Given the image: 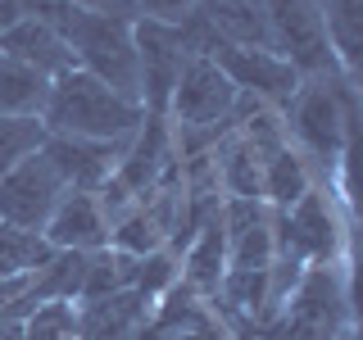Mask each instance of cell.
<instances>
[{"mask_svg":"<svg viewBox=\"0 0 363 340\" xmlns=\"http://www.w3.org/2000/svg\"><path fill=\"white\" fill-rule=\"evenodd\" d=\"M223 272H227V236H223L218 213H213V218L186 241V254H182V268H177V281H182L191 295H200V300H213V295H218Z\"/></svg>","mask_w":363,"mask_h":340,"instance_id":"cell-15","label":"cell"},{"mask_svg":"<svg viewBox=\"0 0 363 340\" xmlns=\"http://www.w3.org/2000/svg\"><path fill=\"white\" fill-rule=\"evenodd\" d=\"M272 241H277L281 259H300L304 268L332 264L340 254V222L332 213V200L323 191H309L291 209H272Z\"/></svg>","mask_w":363,"mask_h":340,"instance_id":"cell-6","label":"cell"},{"mask_svg":"<svg viewBox=\"0 0 363 340\" xmlns=\"http://www.w3.org/2000/svg\"><path fill=\"white\" fill-rule=\"evenodd\" d=\"M41 123L60 136H82V141H128L141 132L145 109L136 100H123L118 91H109L100 77L68 68L50 82Z\"/></svg>","mask_w":363,"mask_h":340,"instance_id":"cell-1","label":"cell"},{"mask_svg":"<svg viewBox=\"0 0 363 340\" xmlns=\"http://www.w3.org/2000/svg\"><path fill=\"white\" fill-rule=\"evenodd\" d=\"M136 18H155V23H182L196 9V0H132Z\"/></svg>","mask_w":363,"mask_h":340,"instance_id":"cell-25","label":"cell"},{"mask_svg":"<svg viewBox=\"0 0 363 340\" xmlns=\"http://www.w3.org/2000/svg\"><path fill=\"white\" fill-rule=\"evenodd\" d=\"M0 55L23 64V68H32V73H41V77H50V82L60 73H68V68H77L68 41L60 37V32H50L45 23H37V18L14 23V28L0 37Z\"/></svg>","mask_w":363,"mask_h":340,"instance_id":"cell-14","label":"cell"},{"mask_svg":"<svg viewBox=\"0 0 363 340\" xmlns=\"http://www.w3.org/2000/svg\"><path fill=\"white\" fill-rule=\"evenodd\" d=\"M336 340H359V336H354V332H340V336H336Z\"/></svg>","mask_w":363,"mask_h":340,"instance_id":"cell-29","label":"cell"},{"mask_svg":"<svg viewBox=\"0 0 363 340\" xmlns=\"http://www.w3.org/2000/svg\"><path fill=\"white\" fill-rule=\"evenodd\" d=\"M204 28L223 45H241V50H277L272 45V28L259 0H196L191 9Z\"/></svg>","mask_w":363,"mask_h":340,"instance_id":"cell-13","label":"cell"},{"mask_svg":"<svg viewBox=\"0 0 363 340\" xmlns=\"http://www.w3.org/2000/svg\"><path fill=\"white\" fill-rule=\"evenodd\" d=\"M55 245L41 232H23V227L0 222V277H18V272H37L50 264Z\"/></svg>","mask_w":363,"mask_h":340,"instance_id":"cell-22","label":"cell"},{"mask_svg":"<svg viewBox=\"0 0 363 340\" xmlns=\"http://www.w3.org/2000/svg\"><path fill=\"white\" fill-rule=\"evenodd\" d=\"M318 18H323L327 45L336 55V68L354 77L359 68V45H363V0H313Z\"/></svg>","mask_w":363,"mask_h":340,"instance_id":"cell-18","label":"cell"},{"mask_svg":"<svg viewBox=\"0 0 363 340\" xmlns=\"http://www.w3.org/2000/svg\"><path fill=\"white\" fill-rule=\"evenodd\" d=\"M18 5H23V18H37L50 32H60V37H68L73 23L82 18V9H77L73 0H18Z\"/></svg>","mask_w":363,"mask_h":340,"instance_id":"cell-24","label":"cell"},{"mask_svg":"<svg viewBox=\"0 0 363 340\" xmlns=\"http://www.w3.org/2000/svg\"><path fill=\"white\" fill-rule=\"evenodd\" d=\"M313 191V177H309V164H304L300 150H291V141L281 150L264 154V173H259V196H264L268 209H291L295 200H304Z\"/></svg>","mask_w":363,"mask_h":340,"instance_id":"cell-17","label":"cell"},{"mask_svg":"<svg viewBox=\"0 0 363 340\" xmlns=\"http://www.w3.org/2000/svg\"><path fill=\"white\" fill-rule=\"evenodd\" d=\"M32 286V272H18V277H0V313L9 309V304L18 300V295H28Z\"/></svg>","mask_w":363,"mask_h":340,"instance_id":"cell-27","label":"cell"},{"mask_svg":"<svg viewBox=\"0 0 363 340\" xmlns=\"http://www.w3.org/2000/svg\"><path fill=\"white\" fill-rule=\"evenodd\" d=\"M23 340H77V304H37L23 317Z\"/></svg>","mask_w":363,"mask_h":340,"instance_id":"cell-23","label":"cell"},{"mask_svg":"<svg viewBox=\"0 0 363 340\" xmlns=\"http://www.w3.org/2000/svg\"><path fill=\"white\" fill-rule=\"evenodd\" d=\"M128 145H132V136L128 141H82V136L50 132L45 145H41V154L55 164V173L64 177L68 191H100L113 177L118 159L128 154Z\"/></svg>","mask_w":363,"mask_h":340,"instance_id":"cell-10","label":"cell"},{"mask_svg":"<svg viewBox=\"0 0 363 340\" xmlns=\"http://www.w3.org/2000/svg\"><path fill=\"white\" fill-rule=\"evenodd\" d=\"M213 177H218V191H227V200H264L259 196V173H264V159L245 145V136L236 128H227L218 141H213Z\"/></svg>","mask_w":363,"mask_h":340,"instance_id":"cell-16","label":"cell"},{"mask_svg":"<svg viewBox=\"0 0 363 340\" xmlns=\"http://www.w3.org/2000/svg\"><path fill=\"white\" fill-rule=\"evenodd\" d=\"M272 28V45L300 77H336V55L327 45L323 18H318L313 0H259ZM345 77V73H340Z\"/></svg>","mask_w":363,"mask_h":340,"instance_id":"cell-5","label":"cell"},{"mask_svg":"<svg viewBox=\"0 0 363 340\" xmlns=\"http://www.w3.org/2000/svg\"><path fill=\"white\" fill-rule=\"evenodd\" d=\"M86 264H91V254H82V249H55L50 264L32 272L28 295H32L37 304H50V300L77 304V295H82V281H86Z\"/></svg>","mask_w":363,"mask_h":340,"instance_id":"cell-19","label":"cell"},{"mask_svg":"<svg viewBox=\"0 0 363 340\" xmlns=\"http://www.w3.org/2000/svg\"><path fill=\"white\" fill-rule=\"evenodd\" d=\"M209 60L223 68V77L236 91L264 100V105H272V109H277V105H291L295 91H300V82H304V77L295 73V68L281 60L277 50H241V45H223L218 41V50H213Z\"/></svg>","mask_w":363,"mask_h":340,"instance_id":"cell-9","label":"cell"},{"mask_svg":"<svg viewBox=\"0 0 363 340\" xmlns=\"http://www.w3.org/2000/svg\"><path fill=\"white\" fill-rule=\"evenodd\" d=\"M64 177L55 173V164L45 154L23 159L18 168L0 173V222L23 227V232H41L45 218L55 213V204L64 200Z\"/></svg>","mask_w":363,"mask_h":340,"instance_id":"cell-8","label":"cell"},{"mask_svg":"<svg viewBox=\"0 0 363 340\" xmlns=\"http://www.w3.org/2000/svg\"><path fill=\"white\" fill-rule=\"evenodd\" d=\"M155 317V300L132 286L105 295V300L77 304V340H141Z\"/></svg>","mask_w":363,"mask_h":340,"instance_id":"cell-11","label":"cell"},{"mask_svg":"<svg viewBox=\"0 0 363 340\" xmlns=\"http://www.w3.org/2000/svg\"><path fill=\"white\" fill-rule=\"evenodd\" d=\"M45 136L50 128L37 118V113H0V173H9V168H18L23 159L41 154Z\"/></svg>","mask_w":363,"mask_h":340,"instance_id":"cell-21","label":"cell"},{"mask_svg":"<svg viewBox=\"0 0 363 340\" xmlns=\"http://www.w3.org/2000/svg\"><path fill=\"white\" fill-rule=\"evenodd\" d=\"M291 123L295 141L327 168L345 154V141L354 132V100H350V77H304L291 100Z\"/></svg>","mask_w":363,"mask_h":340,"instance_id":"cell-2","label":"cell"},{"mask_svg":"<svg viewBox=\"0 0 363 340\" xmlns=\"http://www.w3.org/2000/svg\"><path fill=\"white\" fill-rule=\"evenodd\" d=\"M41 236L55 249H82V254H96V249L109 245V218L100 209L96 191H64V200L55 204V213L45 218Z\"/></svg>","mask_w":363,"mask_h":340,"instance_id":"cell-12","label":"cell"},{"mask_svg":"<svg viewBox=\"0 0 363 340\" xmlns=\"http://www.w3.org/2000/svg\"><path fill=\"white\" fill-rule=\"evenodd\" d=\"M232 105H236V86L223 77V68L213 60H204V55H186L164 118H173L182 136H213L218 141L232 128L227 123Z\"/></svg>","mask_w":363,"mask_h":340,"instance_id":"cell-4","label":"cell"},{"mask_svg":"<svg viewBox=\"0 0 363 340\" xmlns=\"http://www.w3.org/2000/svg\"><path fill=\"white\" fill-rule=\"evenodd\" d=\"M68 50L82 73L100 77L109 91L123 100L141 105V77H136V41H132V18H105V14H82L68 32Z\"/></svg>","mask_w":363,"mask_h":340,"instance_id":"cell-3","label":"cell"},{"mask_svg":"<svg viewBox=\"0 0 363 340\" xmlns=\"http://www.w3.org/2000/svg\"><path fill=\"white\" fill-rule=\"evenodd\" d=\"M132 41H136V77H141V109L145 118H164L177 73L186 64V45L177 37V23L132 18Z\"/></svg>","mask_w":363,"mask_h":340,"instance_id":"cell-7","label":"cell"},{"mask_svg":"<svg viewBox=\"0 0 363 340\" xmlns=\"http://www.w3.org/2000/svg\"><path fill=\"white\" fill-rule=\"evenodd\" d=\"M82 14H105V18H136L132 0H73Z\"/></svg>","mask_w":363,"mask_h":340,"instance_id":"cell-26","label":"cell"},{"mask_svg":"<svg viewBox=\"0 0 363 340\" xmlns=\"http://www.w3.org/2000/svg\"><path fill=\"white\" fill-rule=\"evenodd\" d=\"M14 23H23V5L18 0H0V37H5Z\"/></svg>","mask_w":363,"mask_h":340,"instance_id":"cell-28","label":"cell"},{"mask_svg":"<svg viewBox=\"0 0 363 340\" xmlns=\"http://www.w3.org/2000/svg\"><path fill=\"white\" fill-rule=\"evenodd\" d=\"M45 96H50V77H41V73H32V68L0 55V113H18V118L37 113L41 118Z\"/></svg>","mask_w":363,"mask_h":340,"instance_id":"cell-20","label":"cell"}]
</instances>
